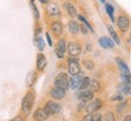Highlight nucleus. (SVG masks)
I'll return each instance as SVG.
<instances>
[{
	"instance_id": "nucleus-43",
	"label": "nucleus",
	"mask_w": 131,
	"mask_h": 121,
	"mask_svg": "<svg viewBox=\"0 0 131 121\" xmlns=\"http://www.w3.org/2000/svg\"><path fill=\"white\" fill-rule=\"evenodd\" d=\"M129 41H131V31H130V37H129Z\"/></svg>"
},
{
	"instance_id": "nucleus-14",
	"label": "nucleus",
	"mask_w": 131,
	"mask_h": 121,
	"mask_svg": "<svg viewBox=\"0 0 131 121\" xmlns=\"http://www.w3.org/2000/svg\"><path fill=\"white\" fill-rule=\"evenodd\" d=\"M52 31L56 36H60L63 34V24L60 23L59 20L57 22H53L52 23Z\"/></svg>"
},
{
	"instance_id": "nucleus-39",
	"label": "nucleus",
	"mask_w": 131,
	"mask_h": 121,
	"mask_svg": "<svg viewBox=\"0 0 131 121\" xmlns=\"http://www.w3.org/2000/svg\"><path fill=\"white\" fill-rule=\"evenodd\" d=\"M123 120L124 121H131V115H126V116H124Z\"/></svg>"
},
{
	"instance_id": "nucleus-28",
	"label": "nucleus",
	"mask_w": 131,
	"mask_h": 121,
	"mask_svg": "<svg viewBox=\"0 0 131 121\" xmlns=\"http://www.w3.org/2000/svg\"><path fill=\"white\" fill-rule=\"evenodd\" d=\"M129 88H130V84H127L126 82H123L119 85V90H122V92H124V94H127Z\"/></svg>"
},
{
	"instance_id": "nucleus-18",
	"label": "nucleus",
	"mask_w": 131,
	"mask_h": 121,
	"mask_svg": "<svg viewBox=\"0 0 131 121\" xmlns=\"http://www.w3.org/2000/svg\"><path fill=\"white\" fill-rule=\"evenodd\" d=\"M64 7H65V10H66V12H68V15L70 17L77 16V11H76L75 6H73L71 3H65V4H64Z\"/></svg>"
},
{
	"instance_id": "nucleus-2",
	"label": "nucleus",
	"mask_w": 131,
	"mask_h": 121,
	"mask_svg": "<svg viewBox=\"0 0 131 121\" xmlns=\"http://www.w3.org/2000/svg\"><path fill=\"white\" fill-rule=\"evenodd\" d=\"M68 68H69V73L71 76L81 72L80 61H78V59H76V56H70L68 59Z\"/></svg>"
},
{
	"instance_id": "nucleus-8",
	"label": "nucleus",
	"mask_w": 131,
	"mask_h": 121,
	"mask_svg": "<svg viewBox=\"0 0 131 121\" xmlns=\"http://www.w3.org/2000/svg\"><path fill=\"white\" fill-rule=\"evenodd\" d=\"M45 108H46V110L48 112L49 115L58 114L60 110H61V107H60L58 103H56V102H53V101H48L47 103H46V105H45Z\"/></svg>"
},
{
	"instance_id": "nucleus-19",
	"label": "nucleus",
	"mask_w": 131,
	"mask_h": 121,
	"mask_svg": "<svg viewBox=\"0 0 131 121\" xmlns=\"http://www.w3.org/2000/svg\"><path fill=\"white\" fill-rule=\"evenodd\" d=\"M69 30H70V32L73 34V35L78 34V32H80V25H78V23H76L73 20H70V22H69Z\"/></svg>"
},
{
	"instance_id": "nucleus-3",
	"label": "nucleus",
	"mask_w": 131,
	"mask_h": 121,
	"mask_svg": "<svg viewBox=\"0 0 131 121\" xmlns=\"http://www.w3.org/2000/svg\"><path fill=\"white\" fill-rule=\"evenodd\" d=\"M54 84L58 88H61L64 90L69 89V77L66 73H59L56 77V80H54Z\"/></svg>"
},
{
	"instance_id": "nucleus-33",
	"label": "nucleus",
	"mask_w": 131,
	"mask_h": 121,
	"mask_svg": "<svg viewBox=\"0 0 131 121\" xmlns=\"http://www.w3.org/2000/svg\"><path fill=\"white\" fill-rule=\"evenodd\" d=\"M112 101H119V102H123L124 101V97L122 96V95H115V96H113V97L111 98Z\"/></svg>"
},
{
	"instance_id": "nucleus-1",
	"label": "nucleus",
	"mask_w": 131,
	"mask_h": 121,
	"mask_svg": "<svg viewBox=\"0 0 131 121\" xmlns=\"http://www.w3.org/2000/svg\"><path fill=\"white\" fill-rule=\"evenodd\" d=\"M34 101H35V95L32 92H28L24 96L23 101H22V112L24 113V115L30 114L32 105H34Z\"/></svg>"
},
{
	"instance_id": "nucleus-42",
	"label": "nucleus",
	"mask_w": 131,
	"mask_h": 121,
	"mask_svg": "<svg viewBox=\"0 0 131 121\" xmlns=\"http://www.w3.org/2000/svg\"><path fill=\"white\" fill-rule=\"evenodd\" d=\"M127 94H130V95H131V86L129 88V91H127Z\"/></svg>"
},
{
	"instance_id": "nucleus-35",
	"label": "nucleus",
	"mask_w": 131,
	"mask_h": 121,
	"mask_svg": "<svg viewBox=\"0 0 131 121\" xmlns=\"http://www.w3.org/2000/svg\"><path fill=\"white\" fill-rule=\"evenodd\" d=\"M82 120H83V121H93V114L88 113V115H85Z\"/></svg>"
},
{
	"instance_id": "nucleus-36",
	"label": "nucleus",
	"mask_w": 131,
	"mask_h": 121,
	"mask_svg": "<svg viewBox=\"0 0 131 121\" xmlns=\"http://www.w3.org/2000/svg\"><path fill=\"white\" fill-rule=\"evenodd\" d=\"M107 42H108V46H110V48H114L115 43L113 42V40L110 39V37H107Z\"/></svg>"
},
{
	"instance_id": "nucleus-5",
	"label": "nucleus",
	"mask_w": 131,
	"mask_h": 121,
	"mask_svg": "<svg viewBox=\"0 0 131 121\" xmlns=\"http://www.w3.org/2000/svg\"><path fill=\"white\" fill-rule=\"evenodd\" d=\"M81 51H82V48L77 42H70L66 46V52L70 56H78L81 54Z\"/></svg>"
},
{
	"instance_id": "nucleus-29",
	"label": "nucleus",
	"mask_w": 131,
	"mask_h": 121,
	"mask_svg": "<svg viewBox=\"0 0 131 121\" xmlns=\"http://www.w3.org/2000/svg\"><path fill=\"white\" fill-rule=\"evenodd\" d=\"M114 116L112 113H106L105 115H102V121H114Z\"/></svg>"
},
{
	"instance_id": "nucleus-26",
	"label": "nucleus",
	"mask_w": 131,
	"mask_h": 121,
	"mask_svg": "<svg viewBox=\"0 0 131 121\" xmlns=\"http://www.w3.org/2000/svg\"><path fill=\"white\" fill-rule=\"evenodd\" d=\"M99 43H100V46H101L103 49H108V48H110L108 42H107V37H101V39L99 40Z\"/></svg>"
},
{
	"instance_id": "nucleus-16",
	"label": "nucleus",
	"mask_w": 131,
	"mask_h": 121,
	"mask_svg": "<svg viewBox=\"0 0 131 121\" xmlns=\"http://www.w3.org/2000/svg\"><path fill=\"white\" fill-rule=\"evenodd\" d=\"M115 61H117V65H118V67H119L120 72L123 74H130V70H129V67L126 66V64L124 63L123 60L120 58H117L115 59Z\"/></svg>"
},
{
	"instance_id": "nucleus-10",
	"label": "nucleus",
	"mask_w": 131,
	"mask_h": 121,
	"mask_svg": "<svg viewBox=\"0 0 131 121\" xmlns=\"http://www.w3.org/2000/svg\"><path fill=\"white\" fill-rule=\"evenodd\" d=\"M49 94H51L52 98H54V100H63V98L66 96V90L56 86V88H53V89L51 90Z\"/></svg>"
},
{
	"instance_id": "nucleus-7",
	"label": "nucleus",
	"mask_w": 131,
	"mask_h": 121,
	"mask_svg": "<svg viewBox=\"0 0 131 121\" xmlns=\"http://www.w3.org/2000/svg\"><path fill=\"white\" fill-rule=\"evenodd\" d=\"M66 46H68V44H66V41L64 39L58 41V44H57V47H56V54L59 59L64 58V55L66 53Z\"/></svg>"
},
{
	"instance_id": "nucleus-34",
	"label": "nucleus",
	"mask_w": 131,
	"mask_h": 121,
	"mask_svg": "<svg viewBox=\"0 0 131 121\" xmlns=\"http://www.w3.org/2000/svg\"><path fill=\"white\" fill-rule=\"evenodd\" d=\"M93 121H102V115L101 114H94L93 115Z\"/></svg>"
},
{
	"instance_id": "nucleus-17",
	"label": "nucleus",
	"mask_w": 131,
	"mask_h": 121,
	"mask_svg": "<svg viewBox=\"0 0 131 121\" xmlns=\"http://www.w3.org/2000/svg\"><path fill=\"white\" fill-rule=\"evenodd\" d=\"M88 90L91 91L93 94H95L97 91H100V83L96 80V79H90L89 82V85H88Z\"/></svg>"
},
{
	"instance_id": "nucleus-15",
	"label": "nucleus",
	"mask_w": 131,
	"mask_h": 121,
	"mask_svg": "<svg viewBox=\"0 0 131 121\" xmlns=\"http://www.w3.org/2000/svg\"><path fill=\"white\" fill-rule=\"evenodd\" d=\"M94 97V94L91 92V91H89V90H82L81 91V94L78 95V98H80V101H85V102H88V101H90L91 98Z\"/></svg>"
},
{
	"instance_id": "nucleus-37",
	"label": "nucleus",
	"mask_w": 131,
	"mask_h": 121,
	"mask_svg": "<svg viewBox=\"0 0 131 121\" xmlns=\"http://www.w3.org/2000/svg\"><path fill=\"white\" fill-rule=\"evenodd\" d=\"M84 107H85V101H81L80 103H78V110L83 109Z\"/></svg>"
},
{
	"instance_id": "nucleus-40",
	"label": "nucleus",
	"mask_w": 131,
	"mask_h": 121,
	"mask_svg": "<svg viewBox=\"0 0 131 121\" xmlns=\"http://www.w3.org/2000/svg\"><path fill=\"white\" fill-rule=\"evenodd\" d=\"M23 119L22 117H19V116H17V117H15V119H12V121H22Z\"/></svg>"
},
{
	"instance_id": "nucleus-20",
	"label": "nucleus",
	"mask_w": 131,
	"mask_h": 121,
	"mask_svg": "<svg viewBox=\"0 0 131 121\" xmlns=\"http://www.w3.org/2000/svg\"><path fill=\"white\" fill-rule=\"evenodd\" d=\"M107 30H108V32L111 34V37H112V40L114 41L115 44H120V40H119V37H118V35H117V32L114 31V29H113L111 25H107Z\"/></svg>"
},
{
	"instance_id": "nucleus-41",
	"label": "nucleus",
	"mask_w": 131,
	"mask_h": 121,
	"mask_svg": "<svg viewBox=\"0 0 131 121\" xmlns=\"http://www.w3.org/2000/svg\"><path fill=\"white\" fill-rule=\"evenodd\" d=\"M40 3H42V4H48L49 0H40Z\"/></svg>"
},
{
	"instance_id": "nucleus-38",
	"label": "nucleus",
	"mask_w": 131,
	"mask_h": 121,
	"mask_svg": "<svg viewBox=\"0 0 131 121\" xmlns=\"http://www.w3.org/2000/svg\"><path fill=\"white\" fill-rule=\"evenodd\" d=\"M46 39H47V42H48V44H49V46H52V44H53V43H52V39H51V36H49V34H46Z\"/></svg>"
},
{
	"instance_id": "nucleus-12",
	"label": "nucleus",
	"mask_w": 131,
	"mask_h": 121,
	"mask_svg": "<svg viewBox=\"0 0 131 121\" xmlns=\"http://www.w3.org/2000/svg\"><path fill=\"white\" fill-rule=\"evenodd\" d=\"M36 68L37 71H43L46 65H47V60H46V56H45L42 53H39L37 56H36Z\"/></svg>"
},
{
	"instance_id": "nucleus-9",
	"label": "nucleus",
	"mask_w": 131,
	"mask_h": 121,
	"mask_svg": "<svg viewBox=\"0 0 131 121\" xmlns=\"http://www.w3.org/2000/svg\"><path fill=\"white\" fill-rule=\"evenodd\" d=\"M82 78H83V76L80 73H77V74H72V77L70 79H69V88L72 90H75L78 88V85H80V83L81 80H82Z\"/></svg>"
},
{
	"instance_id": "nucleus-24",
	"label": "nucleus",
	"mask_w": 131,
	"mask_h": 121,
	"mask_svg": "<svg viewBox=\"0 0 131 121\" xmlns=\"http://www.w3.org/2000/svg\"><path fill=\"white\" fill-rule=\"evenodd\" d=\"M35 44L37 46V48H39L40 51H43L45 42H43V40L41 39V37H35Z\"/></svg>"
},
{
	"instance_id": "nucleus-44",
	"label": "nucleus",
	"mask_w": 131,
	"mask_h": 121,
	"mask_svg": "<svg viewBox=\"0 0 131 121\" xmlns=\"http://www.w3.org/2000/svg\"><path fill=\"white\" fill-rule=\"evenodd\" d=\"M101 3H105V0H101Z\"/></svg>"
},
{
	"instance_id": "nucleus-25",
	"label": "nucleus",
	"mask_w": 131,
	"mask_h": 121,
	"mask_svg": "<svg viewBox=\"0 0 131 121\" xmlns=\"http://www.w3.org/2000/svg\"><path fill=\"white\" fill-rule=\"evenodd\" d=\"M78 19H80L81 22H83V24H85V25H87L88 29H89V30H90L91 32H94V29H93V27H91L90 24H89V22H88V20L85 19V18H84V17L82 16V15H78Z\"/></svg>"
},
{
	"instance_id": "nucleus-22",
	"label": "nucleus",
	"mask_w": 131,
	"mask_h": 121,
	"mask_svg": "<svg viewBox=\"0 0 131 121\" xmlns=\"http://www.w3.org/2000/svg\"><path fill=\"white\" fill-rule=\"evenodd\" d=\"M89 82H90V78H89V77H83V78H82V80H81V83H80V85H78V88H80L81 91H82V90L88 89Z\"/></svg>"
},
{
	"instance_id": "nucleus-32",
	"label": "nucleus",
	"mask_w": 131,
	"mask_h": 121,
	"mask_svg": "<svg viewBox=\"0 0 131 121\" xmlns=\"http://www.w3.org/2000/svg\"><path fill=\"white\" fill-rule=\"evenodd\" d=\"M125 107H126V103L123 101L122 102V104H119L118 107H117V112H118V113H122V112L125 109Z\"/></svg>"
},
{
	"instance_id": "nucleus-31",
	"label": "nucleus",
	"mask_w": 131,
	"mask_h": 121,
	"mask_svg": "<svg viewBox=\"0 0 131 121\" xmlns=\"http://www.w3.org/2000/svg\"><path fill=\"white\" fill-rule=\"evenodd\" d=\"M80 31L83 34V35H88V27L85 24H82L80 25Z\"/></svg>"
},
{
	"instance_id": "nucleus-13",
	"label": "nucleus",
	"mask_w": 131,
	"mask_h": 121,
	"mask_svg": "<svg viewBox=\"0 0 131 121\" xmlns=\"http://www.w3.org/2000/svg\"><path fill=\"white\" fill-rule=\"evenodd\" d=\"M47 12H48V15L52 17H59L60 16L59 7H58V5H57L56 3H48Z\"/></svg>"
},
{
	"instance_id": "nucleus-6",
	"label": "nucleus",
	"mask_w": 131,
	"mask_h": 121,
	"mask_svg": "<svg viewBox=\"0 0 131 121\" xmlns=\"http://www.w3.org/2000/svg\"><path fill=\"white\" fill-rule=\"evenodd\" d=\"M101 107H102V101H101L100 98H95V100H93V101L85 107V109H87V113L93 114V113H95V112H97Z\"/></svg>"
},
{
	"instance_id": "nucleus-4",
	"label": "nucleus",
	"mask_w": 131,
	"mask_h": 121,
	"mask_svg": "<svg viewBox=\"0 0 131 121\" xmlns=\"http://www.w3.org/2000/svg\"><path fill=\"white\" fill-rule=\"evenodd\" d=\"M117 24H118V28L120 29L122 32H126L129 31V28H130V20L125 15H120L117 19Z\"/></svg>"
},
{
	"instance_id": "nucleus-21",
	"label": "nucleus",
	"mask_w": 131,
	"mask_h": 121,
	"mask_svg": "<svg viewBox=\"0 0 131 121\" xmlns=\"http://www.w3.org/2000/svg\"><path fill=\"white\" fill-rule=\"evenodd\" d=\"M35 78L36 76L34 72H30V73L28 74V77H27V80H25V83H27V86L28 88H31L32 85H34V83H35Z\"/></svg>"
},
{
	"instance_id": "nucleus-23",
	"label": "nucleus",
	"mask_w": 131,
	"mask_h": 121,
	"mask_svg": "<svg viewBox=\"0 0 131 121\" xmlns=\"http://www.w3.org/2000/svg\"><path fill=\"white\" fill-rule=\"evenodd\" d=\"M83 66H84V68H85V70L91 71V70H94L95 65H94V63H93L91 60H89V59H85V60H83Z\"/></svg>"
},
{
	"instance_id": "nucleus-11",
	"label": "nucleus",
	"mask_w": 131,
	"mask_h": 121,
	"mask_svg": "<svg viewBox=\"0 0 131 121\" xmlns=\"http://www.w3.org/2000/svg\"><path fill=\"white\" fill-rule=\"evenodd\" d=\"M48 117H49V114L48 112L46 110V108H39V109L35 110V113H34V119L37 121H43V120H47Z\"/></svg>"
},
{
	"instance_id": "nucleus-27",
	"label": "nucleus",
	"mask_w": 131,
	"mask_h": 121,
	"mask_svg": "<svg viewBox=\"0 0 131 121\" xmlns=\"http://www.w3.org/2000/svg\"><path fill=\"white\" fill-rule=\"evenodd\" d=\"M106 11H107L108 16L111 17V20L112 22H114V18H113V11H114V8H113V6L110 5V4H107L106 5Z\"/></svg>"
},
{
	"instance_id": "nucleus-30",
	"label": "nucleus",
	"mask_w": 131,
	"mask_h": 121,
	"mask_svg": "<svg viewBox=\"0 0 131 121\" xmlns=\"http://www.w3.org/2000/svg\"><path fill=\"white\" fill-rule=\"evenodd\" d=\"M30 5H31L32 11H34V16H35V18L37 19V18H39V11H37V8H36L35 4H34V0H30Z\"/></svg>"
}]
</instances>
